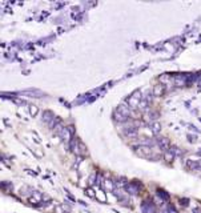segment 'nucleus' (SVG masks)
I'll return each instance as SVG.
<instances>
[{
  "label": "nucleus",
  "instance_id": "nucleus-4",
  "mask_svg": "<svg viewBox=\"0 0 201 213\" xmlns=\"http://www.w3.org/2000/svg\"><path fill=\"white\" fill-rule=\"evenodd\" d=\"M124 135L127 136V137H137V135H139V129H137V127L136 125H128V127H125L124 128Z\"/></svg>",
  "mask_w": 201,
  "mask_h": 213
},
{
  "label": "nucleus",
  "instance_id": "nucleus-10",
  "mask_svg": "<svg viewBox=\"0 0 201 213\" xmlns=\"http://www.w3.org/2000/svg\"><path fill=\"white\" fill-rule=\"evenodd\" d=\"M53 120H55V116H53V113H52V112L46 111V112L43 113V121H44V123H47L48 125H49V124H51Z\"/></svg>",
  "mask_w": 201,
  "mask_h": 213
},
{
  "label": "nucleus",
  "instance_id": "nucleus-20",
  "mask_svg": "<svg viewBox=\"0 0 201 213\" xmlns=\"http://www.w3.org/2000/svg\"><path fill=\"white\" fill-rule=\"evenodd\" d=\"M36 107H35V105H31V113H32V115H35V113H36Z\"/></svg>",
  "mask_w": 201,
  "mask_h": 213
},
{
  "label": "nucleus",
  "instance_id": "nucleus-9",
  "mask_svg": "<svg viewBox=\"0 0 201 213\" xmlns=\"http://www.w3.org/2000/svg\"><path fill=\"white\" fill-rule=\"evenodd\" d=\"M116 111H117L119 113H121V115H123L124 117H127V119H128V116L130 115V109H129V105H127V104H121V105H119Z\"/></svg>",
  "mask_w": 201,
  "mask_h": 213
},
{
  "label": "nucleus",
  "instance_id": "nucleus-15",
  "mask_svg": "<svg viewBox=\"0 0 201 213\" xmlns=\"http://www.w3.org/2000/svg\"><path fill=\"white\" fill-rule=\"evenodd\" d=\"M176 156L173 155V153H172V151H168V152H165V160H167V161H173V158H174Z\"/></svg>",
  "mask_w": 201,
  "mask_h": 213
},
{
  "label": "nucleus",
  "instance_id": "nucleus-3",
  "mask_svg": "<svg viewBox=\"0 0 201 213\" xmlns=\"http://www.w3.org/2000/svg\"><path fill=\"white\" fill-rule=\"evenodd\" d=\"M72 135H73V127H67V128H64V131L61 132L60 137H61V140L64 143H71L72 141Z\"/></svg>",
  "mask_w": 201,
  "mask_h": 213
},
{
  "label": "nucleus",
  "instance_id": "nucleus-18",
  "mask_svg": "<svg viewBox=\"0 0 201 213\" xmlns=\"http://www.w3.org/2000/svg\"><path fill=\"white\" fill-rule=\"evenodd\" d=\"M157 195H159L160 197H161L163 200H168V193H165L164 191H161V189H160V191L157 192Z\"/></svg>",
  "mask_w": 201,
  "mask_h": 213
},
{
  "label": "nucleus",
  "instance_id": "nucleus-19",
  "mask_svg": "<svg viewBox=\"0 0 201 213\" xmlns=\"http://www.w3.org/2000/svg\"><path fill=\"white\" fill-rule=\"evenodd\" d=\"M167 213H177V212H176V209H174L172 205H168V211H167Z\"/></svg>",
  "mask_w": 201,
  "mask_h": 213
},
{
  "label": "nucleus",
  "instance_id": "nucleus-2",
  "mask_svg": "<svg viewBox=\"0 0 201 213\" xmlns=\"http://www.w3.org/2000/svg\"><path fill=\"white\" fill-rule=\"evenodd\" d=\"M135 152H136V155L141 156V157H148V158L152 157V148L147 147V145H139V147H136Z\"/></svg>",
  "mask_w": 201,
  "mask_h": 213
},
{
  "label": "nucleus",
  "instance_id": "nucleus-5",
  "mask_svg": "<svg viewBox=\"0 0 201 213\" xmlns=\"http://www.w3.org/2000/svg\"><path fill=\"white\" fill-rule=\"evenodd\" d=\"M140 186L141 185H140L139 182H129V184H127V186H125V192H127L128 195H137Z\"/></svg>",
  "mask_w": 201,
  "mask_h": 213
},
{
  "label": "nucleus",
  "instance_id": "nucleus-16",
  "mask_svg": "<svg viewBox=\"0 0 201 213\" xmlns=\"http://www.w3.org/2000/svg\"><path fill=\"white\" fill-rule=\"evenodd\" d=\"M169 151H172V153H173V155L174 156H180V155H181V151H180V148H177V147H170V149Z\"/></svg>",
  "mask_w": 201,
  "mask_h": 213
},
{
  "label": "nucleus",
  "instance_id": "nucleus-11",
  "mask_svg": "<svg viewBox=\"0 0 201 213\" xmlns=\"http://www.w3.org/2000/svg\"><path fill=\"white\" fill-rule=\"evenodd\" d=\"M164 91H165L164 85H163V84H160V85H156L153 88V95L154 96H163L164 95Z\"/></svg>",
  "mask_w": 201,
  "mask_h": 213
},
{
  "label": "nucleus",
  "instance_id": "nucleus-23",
  "mask_svg": "<svg viewBox=\"0 0 201 213\" xmlns=\"http://www.w3.org/2000/svg\"><path fill=\"white\" fill-rule=\"evenodd\" d=\"M181 201H183V205H187V204H188V202H189L188 200H184V199H183Z\"/></svg>",
  "mask_w": 201,
  "mask_h": 213
},
{
  "label": "nucleus",
  "instance_id": "nucleus-17",
  "mask_svg": "<svg viewBox=\"0 0 201 213\" xmlns=\"http://www.w3.org/2000/svg\"><path fill=\"white\" fill-rule=\"evenodd\" d=\"M152 132L153 133H159L160 132V124L159 123H153L152 124Z\"/></svg>",
  "mask_w": 201,
  "mask_h": 213
},
{
  "label": "nucleus",
  "instance_id": "nucleus-21",
  "mask_svg": "<svg viewBox=\"0 0 201 213\" xmlns=\"http://www.w3.org/2000/svg\"><path fill=\"white\" fill-rule=\"evenodd\" d=\"M193 213H201V208H196V209L193 211Z\"/></svg>",
  "mask_w": 201,
  "mask_h": 213
},
{
  "label": "nucleus",
  "instance_id": "nucleus-12",
  "mask_svg": "<svg viewBox=\"0 0 201 213\" xmlns=\"http://www.w3.org/2000/svg\"><path fill=\"white\" fill-rule=\"evenodd\" d=\"M113 120H115V121H117V123H124V121H127L128 119H127V117H124V116L121 115V113H119L117 111H115V112H113Z\"/></svg>",
  "mask_w": 201,
  "mask_h": 213
},
{
  "label": "nucleus",
  "instance_id": "nucleus-14",
  "mask_svg": "<svg viewBox=\"0 0 201 213\" xmlns=\"http://www.w3.org/2000/svg\"><path fill=\"white\" fill-rule=\"evenodd\" d=\"M159 80H160V83H161V84H167V83L170 81V76L167 75V73H164V75H161L159 77Z\"/></svg>",
  "mask_w": 201,
  "mask_h": 213
},
{
  "label": "nucleus",
  "instance_id": "nucleus-8",
  "mask_svg": "<svg viewBox=\"0 0 201 213\" xmlns=\"http://www.w3.org/2000/svg\"><path fill=\"white\" fill-rule=\"evenodd\" d=\"M174 83H176V85H177V87L187 85V84H188V76H185V75H177V76L174 77Z\"/></svg>",
  "mask_w": 201,
  "mask_h": 213
},
{
  "label": "nucleus",
  "instance_id": "nucleus-7",
  "mask_svg": "<svg viewBox=\"0 0 201 213\" xmlns=\"http://www.w3.org/2000/svg\"><path fill=\"white\" fill-rule=\"evenodd\" d=\"M157 145L160 147V149H163L164 152H168L170 148H169V141H168V138H165V137H159L157 138Z\"/></svg>",
  "mask_w": 201,
  "mask_h": 213
},
{
  "label": "nucleus",
  "instance_id": "nucleus-22",
  "mask_svg": "<svg viewBox=\"0 0 201 213\" xmlns=\"http://www.w3.org/2000/svg\"><path fill=\"white\" fill-rule=\"evenodd\" d=\"M87 192H88V195H89V196H95V193H93V191H91V189H88Z\"/></svg>",
  "mask_w": 201,
  "mask_h": 213
},
{
  "label": "nucleus",
  "instance_id": "nucleus-6",
  "mask_svg": "<svg viewBox=\"0 0 201 213\" xmlns=\"http://www.w3.org/2000/svg\"><path fill=\"white\" fill-rule=\"evenodd\" d=\"M141 211H143V213H156L154 205L150 201H144L141 204Z\"/></svg>",
  "mask_w": 201,
  "mask_h": 213
},
{
  "label": "nucleus",
  "instance_id": "nucleus-13",
  "mask_svg": "<svg viewBox=\"0 0 201 213\" xmlns=\"http://www.w3.org/2000/svg\"><path fill=\"white\" fill-rule=\"evenodd\" d=\"M103 186H104V189H107V191H115V182L113 181H110V180H105L104 182H103Z\"/></svg>",
  "mask_w": 201,
  "mask_h": 213
},
{
  "label": "nucleus",
  "instance_id": "nucleus-1",
  "mask_svg": "<svg viewBox=\"0 0 201 213\" xmlns=\"http://www.w3.org/2000/svg\"><path fill=\"white\" fill-rule=\"evenodd\" d=\"M140 95H141V92H140V91H136V92L132 93V96L128 99L129 108H136V107L140 105V101H141V96H140Z\"/></svg>",
  "mask_w": 201,
  "mask_h": 213
},
{
  "label": "nucleus",
  "instance_id": "nucleus-24",
  "mask_svg": "<svg viewBox=\"0 0 201 213\" xmlns=\"http://www.w3.org/2000/svg\"><path fill=\"white\" fill-rule=\"evenodd\" d=\"M157 213H167V212H157Z\"/></svg>",
  "mask_w": 201,
  "mask_h": 213
}]
</instances>
